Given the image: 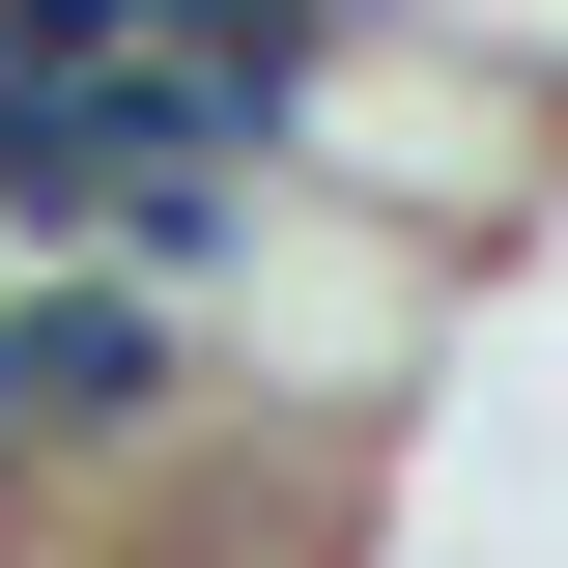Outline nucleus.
<instances>
[{"label": "nucleus", "mask_w": 568, "mask_h": 568, "mask_svg": "<svg viewBox=\"0 0 568 568\" xmlns=\"http://www.w3.org/2000/svg\"><path fill=\"white\" fill-rule=\"evenodd\" d=\"M0 511H29V455H0Z\"/></svg>", "instance_id": "f03ea898"}, {"label": "nucleus", "mask_w": 568, "mask_h": 568, "mask_svg": "<svg viewBox=\"0 0 568 568\" xmlns=\"http://www.w3.org/2000/svg\"><path fill=\"white\" fill-rule=\"evenodd\" d=\"M284 200H342V227H398L426 284H484L511 227L568 200V114H540V85H484L455 29H398V0H369V29H313V58H284Z\"/></svg>", "instance_id": "f257e3e1"}]
</instances>
